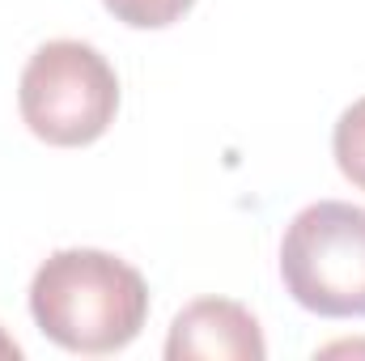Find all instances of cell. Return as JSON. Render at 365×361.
<instances>
[{
	"mask_svg": "<svg viewBox=\"0 0 365 361\" xmlns=\"http://www.w3.org/2000/svg\"><path fill=\"white\" fill-rule=\"evenodd\" d=\"M0 357H21V349H17V340H9V336H4V327H0Z\"/></svg>",
	"mask_w": 365,
	"mask_h": 361,
	"instance_id": "7",
	"label": "cell"
},
{
	"mask_svg": "<svg viewBox=\"0 0 365 361\" xmlns=\"http://www.w3.org/2000/svg\"><path fill=\"white\" fill-rule=\"evenodd\" d=\"M331 153H336V166L340 175L365 191V98H357L340 119H336V132H331Z\"/></svg>",
	"mask_w": 365,
	"mask_h": 361,
	"instance_id": "5",
	"label": "cell"
},
{
	"mask_svg": "<svg viewBox=\"0 0 365 361\" xmlns=\"http://www.w3.org/2000/svg\"><path fill=\"white\" fill-rule=\"evenodd\" d=\"M102 4L132 30H162L175 26L195 0H102Z\"/></svg>",
	"mask_w": 365,
	"mask_h": 361,
	"instance_id": "6",
	"label": "cell"
},
{
	"mask_svg": "<svg viewBox=\"0 0 365 361\" xmlns=\"http://www.w3.org/2000/svg\"><path fill=\"white\" fill-rule=\"evenodd\" d=\"M30 315L38 332L68 353H119L149 319V285L110 251L68 247L34 272Z\"/></svg>",
	"mask_w": 365,
	"mask_h": 361,
	"instance_id": "1",
	"label": "cell"
},
{
	"mask_svg": "<svg viewBox=\"0 0 365 361\" xmlns=\"http://www.w3.org/2000/svg\"><path fill=\"white\" fill-rule=\"evenodd\" d=\"M166 357L170 361H264L268 345L264 332L255 323V315L238 302L225 298H200L187 310H179V319L170 323L166 336Z\"/></svg>",
	"mask_w": 365,
	"mask_h": 361,
	"instance_id": "4",
	"label": "cell"
},
{
	"mask_svg": "<svg viewBox=\"0 0 365 361\" xmlns=\"http://www.w3.org/2000/svg\"><path fill=\"white\" fill-rule=\"evenodd\" d=\"M17 106L38 141L56 149H81L115 123L119 77L98 47L56 39L43 43L21 68Z\"/></svg>",
	"mask_w": 365,
	"mask_h": 361,
	"instance_id": "2",
	"label": "cell"
},
{
	"mask_svg": "<svg viewBox=\"0 0 365 361\" xmlns=\"http://www.w3.org/2000/svg\"><path fill=\"white\" fill-rule=\"evenodd\" d=\"M280 280L297 306L323 319H365V208L319 200L280 243Z\"/></svg>",
	"mask_w": 365,
	"mask_h": 361,
	"instance_id": "3",
	"label": "cell"
}]
</instances>
